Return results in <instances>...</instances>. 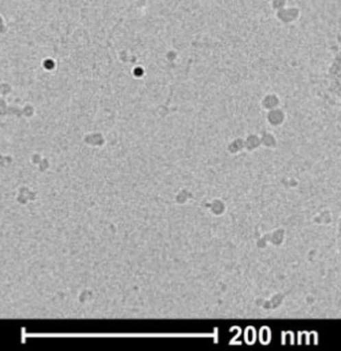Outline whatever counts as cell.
Wrapping results in <instances>:
<instances>
[{"instance_id": "obj_2", "label": "cell", "mask_w": 341, "mask_h": 351, "mask_svg": "<svg viewBox=\"0 0 341 351\" xmlns=\"http://www.w3.org/2000/svg\"><path fill=\"white\" fill-rule=\"evenodd\" d=\"M203 207L209 210L213 217H223L227 213V204L223 199L215 198L209 202H205Z\"/></svg>"}, {"instance_id": "obj_1", "label": "cell", "mask_w": 341, "mask_h": 351, "mask_svg": "<svg viewBox=\"0 0 341 351\" xmlns=\"http://www.w3.org/2000/svg\"><path fill=\"white\" fill-rule=\"evenodd\" d=\"M329 81H330L331 89L341 101V52L333 61L330 73H329Z\"/></svg>"}, {"instance_id": "obj_6", "label": "cell", "mask_w": 341, "mask_h": 351, "mask_svg": "<svg viewBox=\"0 0 341 351\" xmlns=\"http://www.w3.org/2000/svg\"><path fill=\"white\" fill-rule=\"evenodd\" d=\"M336 247H337V252H338L339 258H340V261H341V211H340V215H339L338 221H337Z\"/></svg>"}, {"instance_id": "obj_5", "label": "cell", "mask_w": 341, "mask_h": 351, "mask_svg": "<svg viewBox=\"0 0 341 351\" xmlns=\"http://www.w3.org/2000/svg\"><path fill=\"white\" fill-rule=\"evenodd\" d=\"M259 141L256 138V136H248V138L244 141V149L248 152L255 151V149L259 147Z\"/></svg>"}, {"instance_id": "obj_4", "label": "cell", "mask_w": 341, "mask_h": 351, "mask_svg": "<svg viewBox=\"0 0 341 351\" xmlns=\"http://www.w3.org/2000/svg\"><path fill=\"white\" fill-rule=\"evenodd\" d=\"M244 149V141H242V139H235V141H231L227 147L228 153L232 156L242 153Z\"/></svg>"}, {"instance_id": "obj_3", "label": "cell", "mask_w": 341, "mask_h": 351, "mask_svg": "<svg viewBox=\"0 0 341 351\" xmlns=\"http://www.w3.org/2000/svg\"><path fill=\"white\" fill-rule=\"evenodd\" d=\"M194 198V195L191 192L189 189L183 188L180 189V192L176 193V196H174V202L178 205H185L189 202V201L192 200Z\"/></svg>"}]
</instances>
